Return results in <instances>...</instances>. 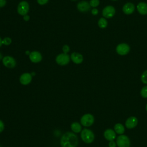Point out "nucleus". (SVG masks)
<instances>
[{
  "label": "nucleus",
  "instance_id": "9d476101",
  "mask_svg": "<svg viewBox=\"0 0 147 147\" xmlns=\"http://www.w3.org/2000/svg\"><path fill=\"white\" fill-rule=\"evenodd\" d=\"M138 124V119L136 117L131 116L129 117L125 122V126L127 129H133Z\"/></svg>",
  "mask_w": 147,
  "mask_h": 147
},
{
  "label": "nucleus",
  "instance_id": "4c0bfd02",
  "mask_svg": "<svg viewBox=\"0 0 147 147\" xmlns=\"http://www.w3.org/2000/svg\"><path fill=\"white\" fill-rule=\"evenodd\" d=\"M72 1H75V0H72Z\"/></svg>",
  "mask_w": 147,
  "mask_h": 147
},
{
  "label": "nucleus",
  "instance_id": "393cba45",
  "mask_svg": "<svg viewBox=\"0 0 147 147\" xmlns=\"http://www.w3.org/2000/svg\"><path fill=\"white\" fill-rule=\"evenodd\" d=\"M63 51L64 53H67L69 51V47L67 45H64L63 47Z\"/></svg>",
  "mask_w": 147,
  "mask_h": 147
},
{
  "label": "nucleus",
  "instance_id": "e433bc0d",
  "mask_svg": "<svg viewBox=\"0 0 147 147\" xmlns=\"http://www.w3.org/2000/svg\"><path fill=\"white\" fill-rule=\"evenodd\" d=\"M112 1H117V0H112Z\"/></svg>",
  "mask_w": 147,
  "mask_h": 147
},
{
  "label": "nucleus",
  "instance_id": "ddd939ff",
  "mask_svg": "<svg viewBox=\"0 0 147 147\" xmlns=\"http://www.w3.org/2000/svg\"><path fill=\"white\" fill-rule=\"evenodd\" d=\"M32 79V76L29 73H24L20 76V82L23 85H28Z\"/></svg>",
  "mask_w": 147,
  "mask_h": 147
},
{
  "label": "nucleus",
  "instance_id": "72a5a7b5",
  "mask_svg": "<svg viewBox=\"0 0 147 147\" xmlns=\"http://www.w3.org/2000/svg\"><path fill=\"white\" fill-rule=\"evenodd\" d=\"M30 74H31V75H32V76H34L36 74H35L34 72H32Z\"/></svg>",
  "mask_w": 147,
  "mask_h": 147
},
{
  "label": "nucleus",
  "instance_id": "2eb2a0df",
  "mask_svg": "<svg viewBox=\"0 0 147 147\" xmlns=\"http://www.w3.org/2000/svg\"><path fill=\"white\" fill-rule=\"evenodd\" d=\"M29 59L33 63H38L42 60V56L38 51H33L29 55Z\"/></svg>",
  "mask_w": 147,
  "mask_h": 147
},
{
  "label": "nucleus",
  "instance_id": "6e6552de",
  "mask_svg": "<svg viewBox=\"0 0 147 147\" xmlns=\"http://www.w3.org/2000/svg\"><path fill=\"white\" fill-rule=\"evenodd\" d=\"M115 13V9L114 7L111 5L105 7L102 10V15L104 18H112Z\"/></svg>",
  "mask_w": 147,
  "mask_h": 147
},
{
  "label": "nucleus",
  "instance_id": "a878e982",
  "mask_svg": "<svg viewBox=\"0 0 147 147\" xmlns=\"http://www.w3.org/2000/svg\"><path fill=\"white\" fill-rule=\"evenodd\" d=\"M4 128H5L4 123L0 119V133L3 131V130H4Z\"/></svg>",
  "mask_w": 147,
  "mask_h": 147
},
{
  "label": "nucleus",
  "instance_id": "bb28decb",
  "mask_svg": "<svg viewBox=\"0 0 147 147\" xmlns=\"http://www.w3.org/2000/svg\"><path fill=\"white\" fill-rule=\"evenodd\" d=\"M117 144L114 141H110L109 142V147H116Z\"/></svg>",
  "mask_w": 147,
  "mask_h": 147
},
{
  "label": "nucleus",
  "instance_id": "f3484780",
  "mask_svg": "<svg viewBox=\"0 0 147 147\" xmlns=\"http://www.w3.org/2000/svg\"><path fill=\"white\" fill-rule=\"evenodd\" d=\"M138 13L141 15L147 14V3L144 2H140L137 6Z\"/></svg>",
  "mask_w": 147,
  "mask_h": 147
},
{
  "label": "nucleus",
  "instance_id": "cd10ccee",
  "mask_svg": "<svg viewBox=\"0 0 147 147\" xmlns=\"http://www.w3.org/2000/svg\"><path fill=\"white\" fill-rule=\"evenodd\" d=\"M37 2L38 4L42 5L46 4L48 2L49 0H37Z\"/></svg>",
  "mask_w": 147,
  "mask_h": 147
},
{
  "label": "nucleus",
  "instance_id": "aec40b11",
  "mask_svg": "<svg viewBox=\"0 0 147 147\" xmlns=\"http://www.w3.org/2000/svg\"><path fill=\"white\" fill-rule=\"evenodd\" d=\"M107 24H108L107 21L106 20L105 18H100L98 22V25L99 27L102 29H104L106 28L107 26Z\"/></svg>",
  "mask_w": 147,
  "mask_h": 147
},
{
  "label": "nucleus",
  "instance_id": "39448f33",
  "mask_svg": "<svg viewBox=\"0 0 147 147\" xmlns=\"http://www.w3.org/2000/svg\"><path fill=\"white\" fill-rule=\"evenodd\" d=\"M29 10V3L25 1H21L19 3L17 7V11L19 14L21 16H25L27 14Z\"/></svg>",
  "mask_w": 147,
  "mask_h": 147
},
{
  "label": "nucleus",
  "instance_id": "9b49d317",
  "mask_svg": "<svg viewBox=\"0 0 147 147\" xmlns=\"http://www.w3.org/2000/svg\"><path fill=\"white\" fill-rule=\"evenodd\" d=\"M135 10V6L133 3L131 2H127L122 7V11L123 12L129 15L132 14Z\"/></svg>",
  "mask_w": 147,
  "mask_h": 147
},
{
  "label": "nucleus",
  "instance_id": "b1692460",
  "mask_svg": "<svg viewBox=\"0 0 147 147\" xmlns=\"http://www.w3.org/2000/svg\"><path fill=\"white\" fill-rule=\"evenodd\" d=\"M90 5L91 7H97L99 5V0H90Z\"/></svg>",
  "mask_w": 147,
  "mask_h": 147
},
{
  "label": "nucleus",
  "instance_id": "c85d7f7f",
  "mask_svg": "<svg viewBox=\"0 0 147 147\" xmlns=\"http://www.w3.org/2000/svg\"><path fill=\"white\" fill-rule=\"evenodd\" d=\"M6 3V0H0V7H2L4 6H5Z\"/></svg>",
  "mask_w": 147,
  "mask_h": 147
},
{
  "label": "nucleus",
  "instance_id": "f704fd0d",
  "mask_svg": "<svg viewBox=\"0 0 147 147\" xmlns=\"http://www.w3.org/2000/svg\"><path fill=\"white\" fill-rule=\"evenodd\" d=\"M2 56L1 53H0V59H2Z\"/></svg>",
  "mask_w": 147,
  "mask_h": 147
},
{
  "label": "nucleus",
  "instance_id": "412c9836",
  "mask_svg": "<svg viewBox=\"0 0 147 147\" xmlns=\"http://www.w3.org/2000/svg\"><path fill=\"white\" fill-rule=\"evenodd\" d=\"M141 80L143 83L147 84V70H145L142 74L141 76Z\"/></svg>",
  "mask_w": 147,
  "mask_h": 147
},
{
  "label": "nucleus",
  "instance_id": "0eeeda50",
  "mask_svg": "<svg viewBox=\"0 0 147 147\" xmlns=\"http://www.w3.org/2000/svg\"><path fill=\"white\" fill-rule=\"evenodd\" d=\"M70 57L67 53H61L57 55L56 57V63L60 65H65L69 63Z\"/></svg>",
  "mask_w": 147,
  "mask_h": 147
},
{
  "label": "nucleus",
  "instance_id": "a211bd4d",
  "mask_svg": "<svg viewBox=\"0 0 147 147\" xmlns=\"http://www.w3.org/2000/svg\"><path fill=\"white\" fill-rule=\"evenodd\" d=\"M114 130L115 131V132L119 135L123 134V133H124L125 132V127L124 126L120 123H117L114 125Z\"/></svg>",
  "mask_w": 147,
  "mask_h": 147
},
{
  "label": "nucleus",
  "instance_id": "c756f323",
  "mask_svg": "<svg viewBox=\"0 0 147 147\" xmlns=\"http://www.w3.org/2000/svg\"><path fill=\"white\" fill-rule=\"evenodd\" d=\"M91 13H92L93 15H94V16L97 15V14H98V10L97 9H96V8H94V9L92 10V11H91Z\"/></svg>",
  "mask_w": 147,
  "mask_h": 147
},
{
  "label": "nucleus",
  "instance_id": "473e14b6",
  "mask_svg": "<svg viewBox=\"0 0 147 147\" xmlns=\"http://www.w3.org/2000/svg\"><path fill=\"white\" fill-rule=\"evenodd\" d=\"M25 53H26V55H30V52H29V51H26L25 52Z\"/></svg>",
  "mask_w": 147,
  "mask_h": 147
},
{
  "label": "nucleus",
  "instance_id": "20e7f679",
  "mask_svg": "<svg viewBox=\"0 0 147 147\" xmlns=\"http://www.w3.org/2000/svg\"><path fill=\"white\" fill-rule=\"evenodd\" d=\"M94 122V117L92 114L89 113L84 114L80 119V123L85 127H89L91 126Z\"/></svg>",
  "mask_w": 147,
  "mask_h": 147
},
{
  "label": "nucleus",
  "instance_id": "4be33fe9",
  "mask_svg": "<svg viewBox=\"0 0 147 147\" xmlns=\"http://www.w3.org/2000/svg\"><path fill=\"white\" fill-rule=\"evenodd\" d=\"M140 94L142 98H147V86H145L141 88Z\"/></svg>",
  "mask_w": 147,
  "mask_h": 147
},
{
  "label": "nucleus",
  "instance_id": "4468645a",
  "mask_svg": "<svg viewBox=\"0 0 147 147\" xmlns=\"http://www.w3.org/2000/svg\"><path fill=\"white\" fill-rule=\"evenodd\" d=\"M90 5L87 1H83L79 2L77 5L78 9L81 12H86L88 11L90 9Z\"/></svg>",
  "mask_w": 147,
  "mask_h": 147
},
{
  "label": "nucleus",
  "instance_id": "5701e85b",
  "mask_svg": "<svg viewBox=\"0 0 147 147\" xmlns=\"http://www.w3.org/2000/svg\"><path fill=\"white\" fill-rule=\"evenodd\" d=\"M11 43V39L10 37H5L2 40V44L9 45Z\"/></svg>",
  "mask_w": 147,
  "mask_h": 147
},
{
  "label": "nucleus",
  "instance_id": "58836bf2",
  "mask_svg": "<svg viewBox=\"0 0 147 147\" xmlns=\"http://www.w3.org/2000/svg\"><path fill=\"white\" fill-rule=\"evenodd\" d=\"M0 147H2V146H1V145H0Z\"/></svg>",
  "mask_w": 147,
  "mask_h": 147
},
{
  "label": "nucleus",
  "instance_id": "c9c22d12",
  "mask_svg": "<svg viewBox=\"0 0 147 147\" xmlns=\"http://www.w3.org/2000/svg\"><path fill=\"white\" fill-rule=\"evenodd\" d=\"M146 111H147V104H146Z\"/></svg>",
  "mask_w": 147,
  "mask_h": 147
},
{
  "label": "nucleus",
  "instance_id": "f03ea898",
  "mask_svg": "<svg viewBox=\"0 0 147 147\" xmlns=\"http://www.w3.org/2000/svg\"><path fill=\"white\" fill-rule=\"evenodd\" d=\"M80 137L83 141L86 144L92 143L95 139V135L93 131L86 128L81 131Z\"/></svg>",
  "mask_w": 147,
  "mask_h": 147
},
{
  "label": "nucleus",
  "instance_id": "7c9ffc66",
  "mask_svg": "<svg viewBox=\"0 0 147 147\" xmlns=\"http://www.w3.org/2000/svg\"><path fill=\"white\" fill-rule=\"evenodd\" d=\"M23 19H24L25 21H29V20L30 19V17H29V16H28V15H25V16H24Z\"/></svg>",
  "mask_w": 147,
  "mask_h": 147
},
{
  "label": "nucleus",
  "instance_id": "2f4dec72",
  "mask_svg": "<svg viewBox=\"0 0 147 147\" xmlns=\"http://www.w3.org/2000/svg\"><path fill=\"white\" fill-rule=\"evenodd\" d=\"M2 45V39L0 37V47H1Z\"/></svg>",
  "mask_w": 147,
  "mask_h": 147
},
{
  "label": "nucleus",
  "instance_id": "f257e3e1",
  "mask_svg": "<svg viewBox=\"0 0 147 147\" xmlns=\"http://www.w3.org/2000/svg\"><path fill=\"white\" fill-rule=\"evenodd\" d=\"M78 144V136L71 131L64 133L60 139V145L61 147H76Z\"/></svg>",
  "mask_w": 147,
  "mask_h": 147
},
{
  "label": "nucleus",
  "instance_id": "7ed1b4c3",
  "mask_svg": "<svg viewBox=\"0 0 147 147\" xmlns=\"http://www.w3.org/2000/svg\"><path fill=\"white\" fill-rule=\"evenodd\" d=\"M115 142L118 147H130V139L124 134L119 135L117 138Z\"/></svg>",
  "mask_w": 147,
  "mask_h": 147
},
{
  "label": "nucleus",
  "instance_id": "6ab92c4d",
  "mask_svg": "<svg viewBox=\"0 0 147 147\" xmlns=\"http://www.w3.org/2000/svg\"><path fill=\"white\" fill-rule=\"evenodd\" d=\"M71 129L74 133H78L82 131V126L79 122H75L71 124Z\"/></svg>",
  "mask_w": 147,
  "mask_h": 147
},
{
  "label": "nucleus",
  "instance_id": "423d86ee",
  "mask_svg": "<svg viewBox=\"0 0 147 147\" xmlns=\"http://www.w3.org/2000/svg\"><path fill=\"white\" fill-rule=\"evenodd\" d=\"M130 51V47L126 43H121L116 47L117 53L121 56L127 55Z\"/></svg>",
  "mask_w": 147,
  "mask_h": 147
},
{
  "label": "nucleus",
  "instance_id": "dca6fc26",
  "mask_svg": "<svg viewBox=\"0 0 147 147\" xmlns=\"http://www.w3.org/2000/svg\"><path fill=\"white\" fill-rule=\"evenodd\" d=\"M71 59L75 64H80L83 60V56L78 52H73L71 55Z\"/></svg>",
  "mask_w": 147,
  "mask_h": 147
},
{
  "label": "nucleus",
  "instance_id": "f8f14e48",
  "mask_svg": "<svg viewBox=\"0 0 147 147\" xmlns=\"http://www.w3.org/2000/svg\"><path fill=\"white\" fill-rule=\"evenodd\" d=\"M104 137L107 141H114L116 138V133L111 129H106L103 133Z\"/></svg>",
  "mask_w": 147,
  "mask_h": 147
},
{
  "label": "nucleus",
  "instance_id": "1a4fd4ad",
  "mask_svg": "<svg viewBox=\"0 0 147 147\" xmlns=\"http://www.w3.org/2000/svg\"><path fill=\"white\" fill-rule=\"evenodd\" d=\"M2 63L5 67L10 68H14L16 65V61L15 59L13 57L9 56L4 57L2 59Z\"/></svg>",
  "mask_w": 147,
  "mask_h": 147
}]
</instances>
